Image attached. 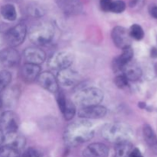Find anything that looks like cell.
I'll use <instances>...</instances> for the list:
<instances>
[{
  "instance_id": "603a6c76",
  "label": "cell",
  "mask_w": 157,
  "mask_h": 157,
  "mask_svg": "<svg viewBox=\"0 0 157 157\" xmlns=\"http://www.w3.org/2000/svg\"><path fill=\"white\" fill-rule=\"evenodd\" d=\"M75 113H76V107H75V104L71 101H69V100H67L64 111L62 112L64 119L66 121H71V119H73Z\"/></svg>"
},
{
  "instance_id": "5b68a950",
  "label": "cell",
  "mask_w": 157,
  "mask_h": 157,
  "mask_svg": "<svg viewBox=\"0 0 157 157\" xmlns=\"http://www.w3.org/2000/svg\"><path fill=\"white\" fill-rule=\"evenodd\" d=\"M75 56L69 51H61L52 55L49 59L48 65L50 68L55 71H61L68 68L74 62Z\"/></svg>"
},
{
  "instance_id": "7a4b0ae2",
  "label": "cell",
  "mask_w": 157,
  "mask_h": 157,
  "mask_svg": "<svg viewBox=\"0 0 157 157\" xmlns=\"http://www.w3.org/2000/svg\"><path fill=\"white\" fill-rule=\"evenodd\" d=\"M102 136L112 144H120L129 142L133 132L127 124L121 122H113L104 126L101 130Z\"/></svg>"
},
{
  "instance_id": "5bb4252c",
  "label": "cell",
  "mask_w": 157,
  "mask_h": 157,
  "mask_svg": "<svg viewBox=\"0 0 157 157\" xmlns=\"http://www.w3.org/2000/svg\"><path fill=\"white\" fill-rule=\"evenodd\" d=\"M38 81L40 85L52 94L58 92V83L54 75L51 72L44 71L39 75Z\"/></svg>"
},
{
  "instance_id": "52a82bcc",
  "label": "cell",
  "mask_w": 157,
  "mask_h": 157,
  "mask_svg": "<svg viewBox=\"0 0 157 157\" xmlns=\"http://www.w3.org/2000/svg\"><path fill=\"white\" fill-rule=\"evenodd\" d=\"M0 126L1 130L6 134L16 133L19 126L18 115L11 110L3 112L0 117Z\"/></svg>"
},
{
  "instance_id": "4316f807",
  "label": "cell",
  "mask_w": 157,
  "mask_h": 157,
  "mask_svg": "<svg viewBox=\"0 0 157 157\" xmlns=\"http://www.w3.org/2000/svg\"><path fill=\"white\" fill-rule=\"evenodd\" d=\"M29 13L32 16L34 17H41L42 15H44V10L41 6H40L39 5L33 4L29 6Z\"/></svg>"
},
{
  "instance_id": "836d02e7",
  "label": "cell",
  "mask_w": 157,
  "mask_h": 157,
  "mask_svg": "<svg viewBox=\"0 0 157 157\" xmlns=\"http://www.w3.org/2000/svg\"><path fill=\"white\" fill-rule=\"evenodd\" d=\"M129 157H144L142 153L140 152V150L138 148H133L132 149V150L130 151Z\"/></svg>"
},
{
  "instance_id": "44dd1931",
  "label": "cell",
  "mask_w": 157,
  "mask_h": 157,
  "mask_svg": "<svg viewBox=\"0 0 157 157\" xmlns=\"http://www.w3.org/2000/svg\"><path fill=\"white\" fill-rule=\"evenodd\" d=\"M1 15L8 21H15L17 18V12L15 7L12 4H6L2 6Z\"/></svg>"
},
{
  "instance_id": "83f0119b",
  "label": "cell",
  "mask_w": 157,
  "mask_h": 157,
  "mask_svg": "<svg viewBox=\"0 0 157 157\" xmlns=\"http://www.w3.org/2000/svg\"><path fill=\"white\" fill-rule=\"evenodd\" d=\"M126 9V3L122 0H116L113 2L110 8V12L113 13H122Z\"/></svg>"
},
{
  "instance_id": "8d00e7d4",
  "label": "cell",
  "mask_w": 157,
  "mask_h": 157,
  "mask_svg": "<svg viewBox=\"0 0 157 157\" xmlns=\"http://www.w3.org/2000/svg\"><path fill=\"white\" fill-rule=\"evenodd\" d=\"M151 56L153 57V58H156L157 57V49L153 48L151 51Z\"/></svg>"
},
{
  "instance_id": "7c38bea8",
  "label": "cell",
  "mask_w": 157,
  "mask_h": 157,
  "mask_svg": "<svg viewBox=\"0 0 157 157\" xmlns=\"http://www.w3.org/2000/svg\"><path fill=\"white\" fill-rule=\"evenodd\" d=\"M58 8L67 15H76L82 12L81 0H55Z\"/></svg>"
},
{
  "instance_id": "e0dca14e",
  "label": "cell",
  "mask_w": 157,
  "mask_h": 157,
  "mask_svg": "<svg viewBox=\"0 0 157 157\" xmlns=\"http://www.w3.org/2000/svg\"><path fill=\"white\" fill-rule=\"evenodd\" d=\"M133 57V50L131 47L123 49L122 54L113 61V68L115 71H122L124 66L130 62Z\"/></svg>"
},
{
  "instance_id": "4dcf8cb0",
  "label": "cell",
  "mask_w": 157,
  "mask_h": 157,
  "mask_svg": "<svg viewBox=\"0 0 157 157\" xmlns=\"http://www.w3.org/2000/svg\"><path fill=\"white\" fill-rule=\"evenodd\" d=\"M22 157H42V154L38 150L31 147L23 152Z\"/></svg>"
},
{
  "instance_id": "9c48e42d",
  "label": "cell",
  "mask_w": 157,
  "mask_h": 157,
  "mask_svg": "<svg viewBox=\"0 0 157 157\" xmlns=\"http://www.w3.org/2000/svg\"><path fill=\"white\" fill-rule=\"evenodd\" d=\"M20 55L13 48H8L0 51V65L6 67H14L20 62Z\"/></svg>"
},
{
  "instance_id": "d6a6232c",
  "label": "cell",
  "mask_w": 157,
  "mask_h": 157,
  "mask_svg": "<svg viewBox=\"0 0 157 157\" xmlns=\"http://www.w3.org/2000/svg\"><path fill=\"white\" fill-rule=\"evenodd\" d=\"M145 0H130V7L133 9H141L144 6Z\"/></svg>"
},
{
  "instance_id": "ffe728a7",
  "label": "cell",
  "mask_w": 157,
  "mask_h": 157,
  "mask_svg": "<svg viewBox=\"0 0 157 157\" xmlns=\"http://www.w3.org/2000/svg\"><path fill=\"white\" fill-rule=\"evenodd\" d=\"M143 132L147 145L153 152V153L157 155V137L152 127L148 124H145L143 129Z\"/></svg>"
},
{
  "instance_id": "1f68e13d",
  "label": "cell",
  "mask_w": 157,
  "mask_h": 157,
  "mask_svg": "<svg viewBox=\"0 0 157 157\" xmlns=\"http://www.w3.org/2000/svg\"><path fill=\"white\" fill-rule=\"evenodd\" d=\"M113 1L112 0H100V6L104 12H110V8Z\"/></svg>"
},
{
  "instance_id": "ba28073f",
  "label": "cell",
  "mask_w": 157,
  "mask_h": 157,
  "mask_svg": "<svg viewBox=\"0 0 157 157\" xmlns=\"http://www.w3.org/2000/svg\"><path fill=\"white\" fill-rule=\"evenodd\" d=\"M111 38L115 45L121 49L130 47L131 37L128 31L122 26H116L111 32Z\"/></svg>"
},
{
  "instance_id": "3957f363",
  "label": "cell",
  "mask_w": 157,
  "mask_h": 157,
  "mask_svg": "<svg viewBox=\"0 0 157 157\" xmlns=\"http://www.w3.org/2000/svg\"><path fill=\"white\" fill-rule=\"evenodd\" d=\"M55 29L49 23H39L32 26L29 33V40L36 45H45L53 40Z\"/></svg>"
},
{
  "instance_id": "60d3db41",
  "label": "cell",
  "mask_w": 157,
  "mask_h": 157,
  "mask_svg": "<svg viewBox=\"0 0 157 157\" xmlns=\"http://www.w3.org/2000/svg\"><path fill=\"white\" fill-rule=\"evenodd\" d=\"M0 117H1V113H0Z\"/></svg>"
},
{
  "instance_id": "cb8c5ba5",
  "label": "cell",
  "mask_w": 157,
  "mask_h": 157,
  "mask_svg": "<svg viewBox=\"0 0 157 157\" xmlns=\"http://www.w3.org/2000/svg\"><path fill=\"white\" fill-rule=\"evenodd\" d=\"M130 37L132 38H134L135 40L140 41L144 37V31L140 25L137 24H134L130 27L129 31Z\"/></svg>"
},
{
  "instance_id": "e575fe53",
  "label": "cell",
  "mask_w": 157,
  "mask_h": 157,
  "mask_svg": "<svg viewBox=\"0 0 157 157\" xmlns=\"http://www.w3.org/2000/svg\"><path fill=\"white\" fill-rule=\"evenodd\" d=\"M150 14H151V15L153 18H157V6H155V7H153V9H151Z\"/></svg>"
},
{
  "instance_id": "7402d4cb",
  "label": "cell",
  "mask_w": 157,
  "mask_h": 157,
  "mask_svg": "<svg viewBox=\"0 0 157 157\" xmlns=\"http://www.w3.org/2000/svg\"><path fill=\"white\" fill-rule=\"evenodd\" d=\"M132 149L131 144L129 142L117 144L114 157H129Z\"/></svg>"
},
{
  "instance_id": "9a60e30c",
  "label": "cell",
  "mask_w": 157,
  "mask_h": 157,
  "mask_svg": "<svg viewBox=\"0 0 157 157\" xmlns=\"http://www.w3.org/2000/svg\"><path fill=\"white\" fill-rule=\"evenodd\" d=\"M25 144L26 140L24 136L18 134L16 132V133L5 134L4 143L2 145L7 146L20 153L24 149Z\"/></svg>"
},
{
  "instance_id": "2e32d148",
  "label": "cell",
  "mask_w": 157,
  "mask_h": 157,
  "mask_svg": "<svg viewBox=\"0 0 157 157\" xmlns=\"http://www.w3.org/2000/svg\"><path fill=\"white\" fill-rule=\"evenodd\" d=\"M109 149L105 144L94 143L87 146L83 151L84 157H107Z\"/></svg>"
},
{
  "instance_id": "f35d334b",
  "label": "cell",
  "mask_w": 157,
  "mask_h": 157,
  "mask_svg": "<svg viewBox=\"0 0 157 157\" xmlns=\"http://www.w3.org/2000/svg\"><path fill=\"white\" fill-rule=\"evenodd\" d=\"M139 104H140L139 106L141 107V108H144V107H145L146 104H144V103H139Z\"/></svg>"
},
{
  "instance_id": "f1b7e54d",
  "label": "cell",
  "mask_w": 157,
  "mask_h": 157,
  "mask_svg": "<svg viewBox=\"0 0 157 157\" xmlns=\"http://www.w3.org/2000/svg\"><path fill=\"white\" fill-rule=\"evenodd\" d=\"M129 81L127 80V78L124 76L123 74L121 75H118L116 78H114V83L117 85V87H119V88H124V87H127V84H128Z\"/></svg>"
},
{
  "instance_id": "f546056e",
  "label": "cell",
  "mask_w": 157,
  "mask_h": 157,
  "mask_svg": "<svg viewBox=\"0 0 157 157\" xmlns=\"http://www.w3.org/2000/svg\"><path fill=\"white\" fill-rule=\"evenodd\" d=\"M67 100L66 99L65 95L62 92H58V96H57V103H58V107H59L60 110L62 113L64 110V107H65L66 104H67Z\"/></svg>"
},
{
  "instance_id": "ab89813d",
  "label": "cell",
  "mask_w": 157,
  "mask_h": 157,
  "mask_svg": "<svg viewBox=\"0 0 157 157\" xmlns=\"http://www.w3.org/2000/svg\"><path fill=\"white\" fill-rule=\"evenodd\" d=\"M2 104H3V100L2 98L0 97V109H1L2 107Z\"/></svg>"
},
{
  "instance_id": "74e56055",
  "label": "cell",
  "mask_w": 157,
  "mask_h": 157,
  "mask_svg": "<svg viewBox=\"0 0 157 157\" xmlns=\"http://www.w3.org/2000/svg\"><path fill=\"white\" fill-rule=\"evenodd\" d=\"M5 40H4V37L2 36V34L0 33V48H1V46L2 45V44H3V41H4Z\"/></svg>"
},
{
  "instance_id": "ac0fdd59",
  "label": "cell",
  "mask_w": 157,
  "mask_h": 157,
  "mask_svg": "<svg viewBox=\"0 0 157 157\" xmlns=\"http://www.w3.org/2000/svg\"><path fill=\"white\" fill-rule=\"evenodd\" d=\"M21 74L25 81L27 82H32L35 80L38 79V76L41 74V67L37 64L25 63L21 67Z\"/></svg>"
},
{
  "instance_id": "d4e9b609",
  "label": "cell",
  "mask_w": 157,
  "mask_h": 157,
  "mask_svg": "<svg viewBox=\"0 0 157 157\" xmlns=\"http://www.w3.org/2000/svg\"><path fill=\"white\" fill-rule=\"evenodd\" d=\"M12 81V75L6 70L0 71V92L2 91Z\"/></svg>"
},
{
  "instance_id": "8fae6325",
  "label": "cell",
  "mask_w": 157,
  "mask_h": 157,
  "mask_svg": "<svg viewBox=\"0 0 157 157\" xmlns=\"http://www.w3.org/2000/svg\"><path fill=\"white\" fill-rule=\"evenodd\" d=\"M107 113V109L104 106L94 105L90 107H81L78 110V116L81 119H100L104 117Z\"/></svg>"
},
{
  "instance_id": "30bf717a",
  "label": "cell",
  "mask_w": 157,
  "mask_h": 157,
  "mask_svg": "<svg viewBox=\"0 0 157 157\" xmlns=\"http://www.w3.org/2000/svg\"><path fill=\"white\" fill-rule=\"evenodd\" d=\"M57 81L58 84L64 87H71L78 84L80 81V75L76 71L68 67L58 71Z\"/></svg>"
},
{
  "instance_id": "484cf974",
  "label": "cell",
  "mask_w": 157,
  "mask_h": 157,
  "mask_svg": "<svg viewBox=\"0 0 157 157\" xmlns=\"http://www.w3.org/2000/svg\"><path fill=\"white\" fill-rule=\"evenodd\" d=\"M19 153L7 146H0V157H18Z\"/></svg>"
},
{
  "instance_id": "4fadbf2b",
  "label": "cell",
  "mask_w": 157,
  "mask_h": 157,
  "mask_svg": "<svg viewBox=\"0 0 157 157\" xmlns=\"http://www.w3.org/2000/svg\"><path fill=\"white\" fill-rule=\"evenodd\" d=\"M23 56L26 63L39 65L42 64L46 58V55L41 48L35 47L27 48L23 52Z\"/></svg>"
},
{
  "instance_id": "277c9868",
  "label": "cell",
  "mask_w": 157,
  "mask_h": 157,
  "mask_svg": "<svg viewBox=\"0 0 157 157\" xmlns=\"http://www.w3.org/2000/svg\"><path fill=\"white\" fill-rule=\"evenodd\" d=\"M104 99V93L98 87H86L78 90L75 95L74 101L81 107L99 105Z\"/></svg>"
},
{
  "instance_id": "6da1fadb",
  "label": "cell",
  "mask_w": 157,
  "mask_h": 157,
  "mask_svg": "<svg viewBox=\"0 0 157 157\" xmlns=\"http://www.w3.org/2000/svg\"><path fill=\"white\" fill-rule=\"evenodd\" d=\"M94 135V126L88 120L75 121L64 130V140L67 147H75L90 140Z\"/></svg>"
},
{
  "instance_id": "8992f818",
  "label": "cell",
  "mask_w": 157,
  "mask_h": 157,
  "mask_svg": "<svg viewBox=\"0 0 157 157\" xmlns=\"http://www.w3.org/2000/svg\"><path fill=\"white\" fill-rule=\"evenodd\" d=\"M27 35V27L25 24H18L9 29L4 37L6 42L10 48L19 46L25 41Z\"/></svg>"
},
{
  "instance_id": "d590c367",
  "label": "cell",
  "mask_w": 157,
  "mask_h": 157,
  "mask_svg": "<svg viewBox=\"0 0 157 157\" xmlns=\"http://www.w3.org/2000/svg\"><path fill=\"white\" fill-rule=\"evenodd\" d=\"M4 139H5V134L3 133L2 130L0 128V146H2L4 143Z\"/></svg>"
},
{
  "instance_id": "d6986e66",
  "label": "cell",
  "mask_w": 157,
  "mask_h": 157,
  "mask_svg": "<svg viewBox=\"0 0 157 157\" xmlns=\"http://www.w3.org/2000/svg\"><path fill=\"white\" fill-rule=\"evenodd\" d=\"M122 74L128 81H135L140 78L142 75V70L137 64L130 61L123 67Z\"/></svg>"
}]
</instances>
